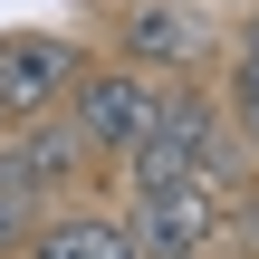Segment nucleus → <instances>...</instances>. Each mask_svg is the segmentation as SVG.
Segmentation results:
<instances>
[{
	"label": "nucleus",
	"mask_w": 259,
	"mask_h": 259,
	"mask_svg": "<svg viewBox=\"0 0 259 259\" xmlns=\"http://www.w3.org/2000/svg\"><path fill=\"white\" fill-rule=\"evenodd\" d=\"M240 183V135L211 96L192 87H163V115L144 125V144L125 154V192H221L231 202Z\"/></svg>",
	"instance_id": "obj_1"
},
{
	"label": "nucleus",
	"mask_w": 259,
	"mask_h": 259,
	"mask_svg": "<svg viewBox=\"0 0 259 259\" xmlns=\"http://www.w3.org/2000/svg\"><path fill=\"white\" fill-rule=\"evenodd\" d=\"M154 115H163V77H144V67H125V58L77 67V87H67V125H77L87 154H135Z\"/></svg>",
	"instance_id": "obj_2"
},
{
	"label": "nucleus",
	"mask_w": 259,
	"mask_h": 259,
	"mask_svg": "<svg viewBox=\"0 0 259 259\" xmlns=\"http://www.w3.org/2000/svg\"><path fill=\"white\" fill-rule=\"evenodd\" d=\"M87 48L58 38V29H10L0 38V125H29V115H58V96L77 87Z\"/></svg>",
	"instance_id": "obj_3"
},
{
	"label": "nucleus",
	"mask_w": 259,
	"mask_h": 259,
	"mask_svg": "<svg viewBox=\"0 0 259 259\" xmlns=\"http://www.w3.org/2000/svg\"><path fill=\"white\" fill-rule=\"evenodd\" d=\"M125 240L135 259H202L221 240V192H135Z\"/></svg>",
	"instance_id": "obj_4"
},
{
	"label": "nucleus",
	"mask_w": 259,
	"mask_h": 259,
	"mask_svg": "<svg viewBox=\"0 0 259 259\" xmlns=\"http://www.w3.org/2000/svg\"><path fill=\"white\" fill-rule=\"evenodd\" d=\"M0 163H10L38 202H48L58 183H77V173H87V144H77V125H67V115H29V125H10Z\"/></svg>",
	"instance_id": "obj_5"
},
{
	"label": "nucleus",
	"mask_w": 259,
	"mask_h": 259,
	"mask_svg": "<svg viewBox=\"0 0 259 259\" xmlns=\"http://www.w3.org/2000/svg\"><path fill=\"white\" fill-rule=\"evenodd\" d=\"M202 58V19L183 10V0H154V10H135L125 19V67H192Z\"/></svg>",
	"instance_id": "obj_6"
},
{
	"label": "nucleus",
	"mask_w": 259,
	"mask_h": 259,
	"mask_svg": "<svg viewBox=\"0 0 259 259\" xmlns=\"http://www.w3.org/2000/svg\"><path fill=\"white\" fill-rule=\"evenodd\" d=\"M19 259H135V240H125V221H106V211H67V221H38V231L19 240Z\"/></svg>",
	"instance_id": "obj_7"
},
{
	"label": "nucleus",
	"mask_w": 259,
	"mask_h": 259,
	"mask_svg": "<svg viewBox=\"0 0 259 259\" xmlns=\"http://www.w3.org/2000/svg\"><path fill=\"white\" fill-rule=\"evenodd\" d=\"M38 221H48V202H38V192H29V183H19L10 163H0V259L19 250V240H29Z\"/></svg>",
	"instance_id": "obj_8"
},
{
	"label": "nucleus",
	"mask_w": 259,
	"mask_h": 259,
	"mask_svg": "<svg viewBox=\"0 0 259 259\" xmlns=\"http://www.w3.org/2000/svg\"><path fill=\"white\" fill-rule=\"evenodd\" d=\"M221 115H231V135H240V144H259V58H240V77H231V106H221Z\"/></svg>",
	"instance_id": "obj_9"
}]
</instances>
